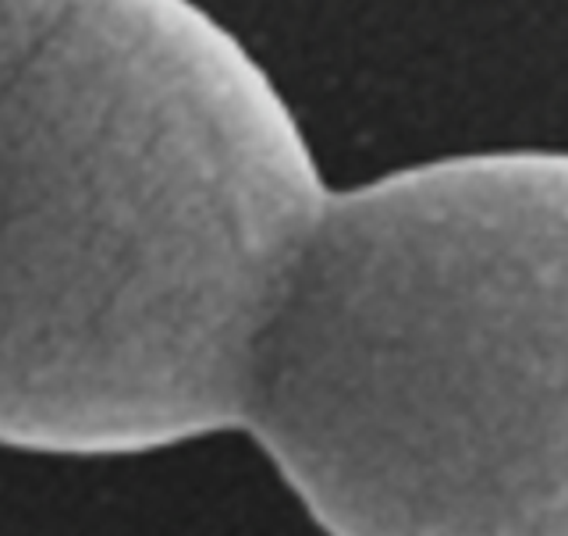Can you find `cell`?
I'll return each mask as SVG.
<instances>
[{
	"label": "cell",
	"instance_id": "cell-1",
	"mask_svg": "<svg viewBox=\"0 0 568 536\" xmlns=\"http://www.w3.org/2000/svg\"><path fill=\"white\" fill-rule=\"evenodd\" d=\"M253 423L331 536H568V160H448L334 224Z\"/></svg>",
	"mask_w": 568,
	"mask_h": 536
}]
</instances>
